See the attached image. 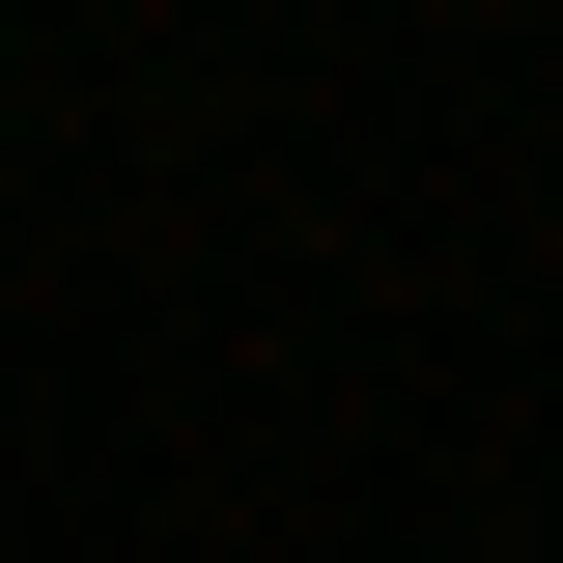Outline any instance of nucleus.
I'll list each match as a JSON object with an SVG mask.
<instances>
[]
</instances>
